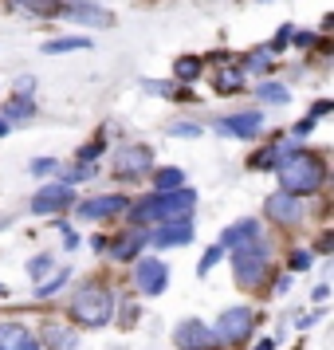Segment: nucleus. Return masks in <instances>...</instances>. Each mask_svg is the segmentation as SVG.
I'll return each instance as SVG.
<instances>
[{
	"mask_svg": "<svg viewBox=\"0 0 334 350\" xmlns=\"http://www.w3.org/2000/svg\"><path fill=\"white\" fill-rule=\"evenodd\" d=\"M279 189L283 193H295V197H307V193H318L326 185V161L311 154V150H291L279 165Z\"/></svg>",
	"mask_w": 334,
	"mask_h": 350,
	"instance_id": "1",
	"label": "nucleus"
},
{
	"mask_svg": "<svg viewBox=\"0 0 334 350\" xmlns=\"http://www.w3.org/2000/svg\"><path fill=\"white\" fill-rule=\"evenodd\" d=\"M193 205H197V193L193 189H165L150 201H138L130 208V221L134 224H161V221H185L193 217Z\"/></svg>",
	"mask_w": 334,
	"mask_h": 350,
	"instance_id": "2",
	"label": "nucleus"
},
{
	"mask_svg": "<svg viewBox=\"0 0 334 350\" xmlns=\"http://www.w3.org/2000/svg\"><path fill=\"white\" fill-rule=\"evenodd\" d=\"M114 315V291L102 284H83L75 295H71V319L79 327H102L111 323Z\"/></svg>",
	"mask_w": 334,
	"mask_h": 350,
	"instance_id": "3",
	"label": "nucleus"
},
{
	"mask_svg": "<svg viewBox=\"0 0 334 350\" xmlns=\"http://www.w3.org/2000/svg\"><path fill=\"white\" fill-rule=\"evenodd\" d=\"M232 271H236V284L244 287H260L268 275V244L264 237H255L244 248H232Z\"/></svg>",
	"mask_w": 334,
	"mask_h": 350,
	"instance_id": "4",
	"label": "nucleus"
},
{
	"mask_svg": "<svg viewBox=\"0 0 334 350\" xmlns=\"http://www.w3.org/2000/svg\"><path fill=\"white\" fill-rule=\"evenodd\" d=\"M150 165H154V150L150 146H122V150H114V161H111L114 177H122V181L145 177Z\"/></svg>",
	"mask_w": 334,
	"mask_h": 350,
	"instance_id": "5",
	"label": "nucleus"
},
{
	"mask_svg": "<svg viewBox=\"0 0 334 350\" xmlns=\"http://www.w3.org/2000/svg\"><path fill=\"white\" fill-rule=\"evenodd\" d=\"M252 327H255L252 307H228V311H221L212 334H217V342H240V338L252 334Z\"/></svg>",
	"mask_w": 334,
	"mask_h": 350,
	"instance_id": "6",
	"label": "nucleus"
},
{
	"mask_svg": "<svg viewBox=\"0 0 334 350\" xmlns=\"http://www.w3.org/2000/svg\"><path fill=\"white\" fill-rule=\"evenodd\" d=\"M130 201L122 193H102V197H87L75 205V217L79 221H107V217H118V213H126Z\"/></svg>",
	"mask_w": 334,
	"mask_h": 350,
	"instance_id": "7",
	"label": "nucleus"
},
{
	"mask_svg": "<svg viewBox=\"0 0 334 350\" xmlns=\"http://www.w3.org/2000/svg\"><path fill=\"white\" fill-rule=\"evenodd\" d=\"M134 284L142 295H161L165 284H169V268L161 264L158 256H142L138 264H134Z\"/></svg>",
	"mask_w": 334,
	"mask_h": 350,
	"instance_id": "8",
	"label": "nucleus"
},
{
	"mask_svg": "<svg viewBox=\"0 0 334 350\" xmlns=\"http://www.w3.org/2000/svg\"><path fill=\"white\" fill-rule=\"evenodd\" d=\"M75 205V189L67 181H55V185H44V189L32 197V213L36 217H51V213H64V208Z\"/></svg>",
	"mask_w": 334,
	"mask_h": 350,
	"instance_id": "9",
	"label": "nucleus"
},
{
	"mask_svg": "<svg viewBox=\"0 0 334 350\" xmlns=\"http://www.w3.org/2000/svg\"><path fill=\"white\" fill-rule=\"evenodd\" d=\"M173 342H177V350H217V334L201 319H185V323H177Z\"/></svg>",
	"mask_w": 334,
	"mask_h": 350,
	"instance_id": "10",
	"label": "nucleus"
},
{
	"mask_svg": "<svg viewBox=\"0 0 334 350\" xmlns=\"http://www.w3.org/2000/svg\"><path fill=\"white\" fill-rule=\"evenodd\" d=\"M145 240L154 248H185L193 240V217H185V221H161L158 232H145Z\"/></svg>",
	"mask_w": 334,
	"mask_h": 350,
	"instance_id": "11",
	"label": "nucleus"
},
{
	"mask_svg": "<svg viewBox=\"0 0 334 350\" xmlns=\"http://www.w3.org/2000/svg\"><path fill=\"white\" fill-rule=\"evenodd\" d=\"M221 134H232V138H260L264 134V114L260 111H244V114H228L217 122Z\"/></svg>",
	"mask_w": 334,
	"mask_h": 350,
	"instance_id": "12",
	"label": "nucleus"
},
{
	"mask_svg": "<svg viewBox=\"0 0 334 350\" xmlns=\"http://www.w3.org/2000/svg\"><path fill=\"white\" fill-rule=\"evenodd\" d=\"M268 217L271 221H279V224H295V221H303V205H299V197L295 193H275V197H268Z\"/></svg>",
	"mask_w": 334,
	"mask_h": 350,
	"instance_id": "13",
	"label": "nucleus"
},
{
	"mask_svg": "<svg viewBox=\"0 0 334 350\" xmlns=\"http://www.w3.org/2000/svg\"><path fill=\"white\" fill-rule=\"evenodd\" d=\"M255 237H260V224L255 221H236L221 232V248L224 252H228V248H244V244H252Z\"/></svg>",
	"mask_w": 334,
	"mask_h": 350,
	"instance_id": "14",
	"label": "nucleus"
},
{
	"mask_svg": "<svg viewBox=\"0 0 334 350\" xmlns=\"http://www.w3.org/2000/svg\"><path fill=\"white\" fill-rule=\"evenodd\" d=\"M0 350H40V342L20 323H0Z\"/></svg>",
	"mask_w": 334,
	"mask_h": 350,
	"instance_id": "15",
	"label": "nucleus"
},
{
	"mask_svg": "<svg viewBox=\"0 0 334 350\" xmlns=\"http://www.w3.org/2000/svg\"><path fill=\"white\" fill-rule=\"evenodd\" d=\"M67 12H71V20H83V24H95V28H111L114 16L107 12V8H95V4H83V0H75V4H67Z\"/></svg>",
	"mask_w": 334,
	"mask_h": 350,
	"instance_id": "16",
	"label": "nucleus"
},
{
	"mask_svg": "<svg viewBox=\"0 0 334 350\" xmlns=\"http://www.w3.org/2000/svg\"><path fill=\"white\" fill-rule=\"evenodd\" d=\"M44 347L48 350H75V331L71 327H59V323H44Z\"/></svg>",
	"mask_w": 334,
	"mask_h": 350,
	"instance_id": "17",
	"label": "nucleus"
},
{
	"mask_svg": "<svg viewBox=\"0 0 334 350\" xmlns=\"http://www.w3.org/2000/svg\"><path fill=\"white\" fill-rule=\"evenodd\" d=\"M145 248V232L142 228H134V232H126L122 240H114V260H138V252Z\"/></svg>",
	"mask_w": 334,
	"mask_h": 350,
	"instance_id": "18",
	"label": "nucleus"
},
{
	"mask_svg": "<svg viewBox=\"0 0 334 350\" xmlns=\"http://www.w3.org/2000/svg\"><path fill=\"white\" fill-rule=\"evenodd\" d=\"M79 48H91L87 36H59V40H48V44H44L48 55H64V51H79Z\"/></svg>",
	"mask_w": 334,
	"mask_h": 350,
	"instance_id": "19",
	"label": "nucleus"
},
{
	"mask_svg": "<svg viewBox=\"0 0 334 350\" xmlns=\"http://www.w3.org/2000/svg\"><path fill=\"white\" fill-rule=\"evenodd\" d=\"M32 114H36L32 95H16V98H8V107H4V118H12V122H28Z\"/></svg>",
	"mask_w": 334,
	"mask_h": 350,
	"instance_id": "20",
	"label": "nucleus"
},
{
	"mask_svg": "<svg viewBox=\"0 0 334 350\" xmlns=\"http://www.w3.org/2000/svg\"><path fill=\"white\" fill-rule=\"evenodd\" d=\"M185 185V170H177V165H165V170H158L154 174V189L165 193V189H181Z\"/></svg>",
	"mask_w": 334,
	"mask_h": 350,
	"instance_id": "21",
	"label": "nucleus"
},
{
	"mask_svg": "<svg viewBox=\"0 0 334 350\" xmlns=\"http://www.w3.org/2000/svg\"><path fill=\"white\" fill-rule=\"evenodd\" d=\"M240 87H244V67H224L217 75V91L221 95H236Z\"/></svg>",
	"mask_w": 334,
	"mask_h": 350,
	"instance_id": "22",
	"label": "nucleus"
},
{
	"mask_svg": "<svg viewBox=\"0 0 334 350\" xmlns=\"http://www.w3.org/2000/svg\"><path fill=\"white\" fill-rule=\"evenodd\" d=\"M291 150H295V146H287V142L283 146H271L268 154H255V158H252V170H275V165H279Z\"/></svg>",
	"mask_w": 334,
	"mask_h": 350,
	"instance_id": "23",
	"label": "nucleus"
},
{
	"mask_svg": "<svg viewBox=\"0 0 334 350\" xmlns=\"http://www.w3.org/2000/svg\"><path fill=\"white\" fill-rule=\"evenodd\" d=\"M20 12H32V16H55L59 12V4L55 0H12Z\"/></svg>",
	"mask_w": 334,
	"mask_h": 350,
	"instance_id": "24",
	"label": "nucleus"
},
{
	"mask_svg": "<svg viewBox=\"0 0 334 350\" xmlns=\"http://www.w3.org/2000/svg\"><path fill=\"white\" fill-rule=\"evenodd\" d=\"M67 280H71V271H55V275H51V280H40V287H36V295H40V299H48V295H55V291H59V287H67Z\"/></svg>",
	"mask_w": 334,
	"mask_h": 350,
	"instance_id": "25",
	"label": "nucleus"
},
{
	"mask_svg": "<svg viewBox=\"0 0 334 350\" xmlns=\"http://www.w3.org/2000/svg\"><path fill=\"white\" fill-rule=\"evenodd\" d=\"M173 75L177 79H197V75H201V59H193V55H181V59H177L173 64Z\"/></svg>",
	"mask_w": 334,
	"mask_h": 350,
	"instance_id": "26",
	"label": "nucleus"
},
{
	"mask_svg": "<svg viewBox=\"0 0 334 350\" xmlns=\"http://www.w3.org/2000/svg\"><path fill=\"white\" fill-rule=\"evenodd\" d=\"M255 95L264 98V103H275V107H283L287 98H291V95H287V91H283V87H279V83H264V87H260Z\"/></svg>",
	"mask_w": 334,
	"mask_h": 350,
	"instance_id": "27",
	"label": "nucleus"
},
{
	"mask_svg": "<svg viewBox=\"0 0 334 350\" xmlns=\"http://www.w3.org/2000/svg\"><path fill=\"white\" fill-rule=\"evenodd\" d=\"M142 91H145V95H161V98H177V95H181L173 83H158V79H145Z\"/></svg>",
	"mask_w": 334,
	"mask_h": 350,
	"instance_id": "28",
	"label": "nucleus"
},
{
	"mask_svg": "<svg viewBox=\"0 0 334 350\" xmlns=\"http://www.w3.org/2000/svg\"><path fill=\"white\" fill-rule=\"evenodd\" d=\"M221 256H224V248H221V244H212V248H208V252L201 256V264H197V271H201V275H208V271H212L217 264H221Z\"/></svg>",
	"mask_w": 334,
	"mask_h": 350,
	"instance_id": "29",
	"label": "nucleus"
},
{
	"mask_svg": "<svg viewBox=\"0 0 334 350\" xmlns=\"http://www.w3.org/2000/svg\"><path fill=\"white\" fill-rule=\"evenodd\" d=\"M51 264H55V260H51V252L36 256V260H28V275H32V280H44V271H51Z\"/></svg>",
	"mask_w": 334,
	"mask_h": 350,
	"instance_id": "30",
	"label": "nucleus"
},
{
	"mask_svg": "<svg viewBox=\"0 0 334 350\" xmlns=\"http://www.w3.org/2000/svg\"><path fill=\"white\" fill-rule=\"evenodd\" d=\"M55 170H59V161H55V158H36L32 161V174L36 177H48V174H55Z\"/></svg>",
	"mask_w": 334,
	"mask_h": 350,
	"instance_id": "31",
	"label": "nucleus"
},
{
	"mask_svg": "<svg viewBox=\"0 0 334 350\" xmlns=\"http://www.w3.org/2000/svg\"><path fill=\"white\" fill-rule=\"evenodd\" d=\"M169 134H173V138H197V134H201V126H193V122H173V126H169Z\"/></svg>",
	"mask_w": 334,
	"mask_h": 350,
	"instance_id": "32",
	"label": "nucleus"
},
{
	"mask_svg": "<svg viewBox=\"0 0 334 350\" xmlns=\"http://www.w3.org/2000/svg\"><path fill=\"white\" fill-rule=\"evenodd\" d=\"M87 177H91V165H87V161H79V165H75V170H67V185H75V181H87Z\"/></svg>",
	"mask_w": 334,
	"mask_h": 350,
	"instance_id": "33",
	"label": "nucleus"
},
{
	"mask_svg": "<svg viewBox=\"0 0 334 350\" xmlns=\"http://www.w3.org/2000/svg\"><path fill=\"white\" fill-rule=\"evenodd\" d=\"M291 268H295V271H307V268H311V252L295 248V252H291Z\"/></svg>",
	"mask_w": 334,
	"mask_h": 350,
	"instance_id": "34",
	"label": "nucleus"
},
{
	"mask_svg": "<svg viewBox=\"0 0 334 350\" xmlns=\"http://www.w3.org/2000/svg\"><path fill=\"white\" fill-rule=\"evenodd\" d=\"M248 71H264V67H268V51H252V59H248Z\"/></svg>",
	"mask_w": 334,
	"mask_h": 350,
	"instance_id": "35",
	"label": "nucleus"
},
{
	"mask_svg": "<svg viewBox=\"0 0 334 350\" xmlns=\"http://www.w3.org/2000/svg\"><path fill=\"white\" fill-rule=\"evenodd\" d=\"M59 232H64V248H79L83 240H79V232H71L67 224H59Z\"/></svg>",
	"mask_w": 334,
	"mask_h": 350,
	"instance_id": "36",
	"label": "nucleus"
},
{
	"mask_svg": "<svg viewBox=\"0 0 334 350\" xmlns=\"http://www.w3.org/2000/svg\"><path fill=\"white\" fill-rule=\"evenodd\" d=\"M98 154H102V146H98V142H91V146H83V150H79V161H95Z\"/></svg>",
	"mask_w": 334,
	"mask_h": 350,
	"instance_id": "37",
	"label": "nucleus"
},
{
	"mask_svg": "<svg viewBox=\"0 0 334 350\" xmlns=\"http://www.w3.org/2000/svg\"><path fill=\"white\" fill-rule=\"evenodd\" d=\"M32 91H36V79H32V75L16 79V95H32Z\"/></svg>",
	"mask_w": 334,
	"mask_h": 350,
	"instance_id": "38",
	"label": "nucleus"
},
{
	"mask_svg": "<svg viewBox=\"0 0 334 350\" xmlns=\"http://www.w3.org/2000/svg\"><path fill=\"white\" fill-rule=\"evenodd\" d=\"M315 130V118H303V122H295V138H303V134H311Z\"/></svg>",
	"mask_w": 334,
	"mask_h": 350,
	"instance_id": "39",
	"label": "nucleus"
},
{
	"mask_svg": "<svg viewBox=\"0 0 334 350\" xmlns=\"http://www.w3.org/2000/svg\"><path fill=\"white\" fill-rule=\"evenodd\" d=\"M334 111V103H315L311 107V118H322V114H331Z\"/></svg>",
	"mask_w": 334,
	"mask_h": 350,
	"instance_id": "40",
	"label": "nucleus"
},
{
	"mask_svg": "<svg viewBox=\"0 0 334 350\" xmlns=\"http://www.w3.org/2000/svg\"><path fill=\"white\" fill-rule=\"evenodd\" d=\"M295 44H299V48H315V36H311V32H299V36H295Z\"/></svg>",
	"mask_w": 334,
	"mask_h": 350,
	"instance_id": "41",
	"label": "nucleus"
},
{
	"mask_svg": "<svg viewBox=\"0 0 334 350\" xmlns=\"http://www.w3.org/2000/svg\"><path fill=\"white\" fill-rule=\"evenodd\" d=\"M134 319H138V307H134V303H126V311H122V323H134Z\"/></svg>",
	"mask_w": 334,
	"mask_h": 350,
	"instance_id": "42",
	"label": "nucleus"
},
{
	"mask_svg": "<svg viewBox=\"0 0 334 350\" xmlns=\"http://www.w3.org/2000/svg\"><path fill=\"white\" fill-rule=\"evenodd\" d=\"M326 295H331V287H326V284H318V287H315V303H322Z\"/></svg>",
	"mask_w": 334,
	"mask_h": 350,
	"instance_id": "43",
	"label": "nucleus"
},
{
	"mask_svg": "<svg viewBox=\"0 0 334 350\" xmlns=\"http://www.w3.org/2000/svg\"><path fill=\"white\" fill-rule=\"evenodd\" d=\"M255 350H275V338H264V342H260Z\"/></svg>",
	"mask_w": 334,
	"mask_h": 350,
	"instance_id": "44",
	"label": "nucleus"
},
{
	"mask_svg": "<svg viewBox=\"0 0 334 350\" xmlns=\"http://www.w3.org/2000/svg\"><path fill=\"white\" fill-rule=\"evenodd\" d=\"M0 134H8V122H0Z\"/></svg>",
	"mask_w": 334,
	"mask_h": 350,
	"instance_id": "45",
	"label": "nucleus"
}]
</instances>
